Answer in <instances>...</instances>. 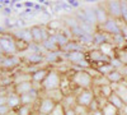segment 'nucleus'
I'll return each instance as SVG.
<instances>
[{"label":"nucleus","instance_id":"1","mask_svg":"<svg viewBox=\"0 0 127 115\" xmlns=\"http://www.w3.org/2000/svg\"><path fill=\"white\" fill-rule=\"evenodd\" d=\"M70 82L74 87L80 90H93L94 87V77L90 74L89 69H76L71 73Z\"/></svg>","mask_w":127,"mask_h":115},{"label":"nucleus","instance_id":"2","mask_svg":"<svg viewBox=\"0 0 127 115\" xmlns=\"http://www.w3.org/2000/svg\"><path fill=\"white\" fill-rule=\"evenodd\" d=\"M61 83H62V76L60 74V72L51 68L46 79L41 85V92L47 93V92L61 90Z\"/></svg>","mask_w":127,"mask_h":115},{"label":"nucleus","instance_id":"3","mask_svg":"<svg viewBox=\"0 0 127 115\" xmlns=\"http://www.w3.org/2000/svg\"><path fill=\"white\" fill-rule=\"evenodd\" d=\"M0 45H1L4 54L6 56H15L19 53L18 46H17V40L13 35L1 33L0 35Z\"/></svg>","mask_w":127,"mask_h":115},{"label":"nucleus","instance_id":"4","mask_svg":"<svg viewBox=\"0 0 127 115\" xmlns=\"http://www.w3.org/2000/svg\"><path fill=\"white\" fill-rule=\"evenodd\" d=\"M75 95H76V105L88 108V109L97 100V95H95L94 90H80Z\"/></svg>","mask_w":127,"mask_h":115},{"label":"nucleus","instance_id":"5","mask_svg":"<svg viewBox=\"0 0 127 115\" xmlns=\"http://www.w3.org/2000/svg\"><path fill=\"white\" fill-rule=\"evenodd\" d=\"M42 95H43V93H42ZM57 104L59 102H56L55 100H52L51 97L43 95L37 104V114L38 115H50L55 110Z\"/></svg>","mask_w":127,"mask_h":115},{"label":"nucleus","instance_id":"6","mask_svg":"<svg viewBox=\"0 0 127 115\" xmlns=\"http://www.w3.org/2000/svg\"><path fill=\"white\" fill-rule=\"evenodd\" d=\"M87 59L92 64V68L95 65L103 64V63H109L111 59L108 56H105L98 47H89L87 50Z\"/></svg>","mask_w":127,"mask_h":115},{"label":"nucleus","instance_id":"7","mask_svg":"<svg viewBox=\"0 0 127 115\" xmlns=\"http://www.w3.org/2000/svg\"><path fill=\"white\" fill-rule=\"evenodd\" d=\"M31 31H32V35H33V42L37 45H41L50 37V32L46 26L33 24V26H31Z\"/></svg>","mask_w":127,"mask_h":115},{"label":"nucleus","instance_id":"8","mask_svg":"<svg viewBox=\"0 0 127 115\" xmlns=\"http://www.w3.org/2000/svg\"><path fill=\"white\" fill-rule=\"evenodd\" d=\"M120 20L121 19H113L109 18L102 27H99V29H102L103 32H105L109 36H116L121 33V26H120Z\"/></svg>","mask_w":127,"mask_h":115},{"label":"nucleus","instance_id":"9","mask_svg":"<svg viewBox=\"0 0 127 115\" xmlns=\"http://www.w3.org/2000/svg\"><path fill=\"white\" fill-rule=\"evenodd\" d=\"M50 67H46V68H37L36 70H33L31 73L32 74V82L36 85V88L41 91V85L43 83V81L46 79L48 72H50Z\"/></svg>","mask_w":127,"mask_h":115},{"label":"nucleus","instance_id":"10","mask_svg":"<svg viewBox=\"0 0 127 115\" xmlns=\"http://www.w3.org/2000/svg\"><path fill=\"white\" fill-rule=\"evenodd\" d=\"M104 6L109 14V18L121 19V0H109V1H105Z\"/></svg>","mask_w":127,"mask_h":115},{"label":"nucleus","instance_id":"11","mask_svg":"<svg viewBox=\"0 0 127 115\" xmlns=\"http://www.w3.org/2000/svg\"><path fill=\"white\" fill-rule=\"evenodd\" d=\"M13 36L22 41V42L27 44V45H31L33 44V35H32V31H31V27H24V28H18L17 31L13 32Z\"/></svg>","mask_w":127,"mask_h":115},{"label":"nucleus","instance_id":"12","mask_svg":"<svg viewBox=\"0 0 127 115\" xmlns=\"http://www.w3.org/2000/svg\"><path fill=\"white\" fill-rule=\"evenodd\" d=\"M94 9H95V15H97V23H98V28L102 27L107 20L109 19V14L105 9L104 4H95L94 5Z\"/></svg>","mask_w":127,"mask_h":115},{"label":"nucleus","instance_id":"13","mask_svg":"<svg viewBox=\"0 0 127 115\" xmlns=\"http://www.w3.org/2000/svg\"><path fill=\"white\" fill-rule=\"evenodd\" d=\"M64 54V58H65L69 63L74 65H78L79 63H81L83 60L87 59V51H72V53H62Z\"/></svg>","mask_w":127,"mask_h":115},{"label":"nucleus","instance_id":"14","mask_svg":"<svg viewBox=\"0 0 127 115\" xmlns=\"http://www.w3.org/2000/svg\"><path fill=\"white\" fill-rule=\"evenodd\" d=\"M105 42H112V36L103 32L102 29H97V32L93 35V47H99Z\"/></svg>","mask_w":127,"mask_h":115},{"label":"nucleus","instance_id":"15","mask_svg":"<svg viewBox=\"0 0 127 115\" xmlns=\"http://www.w3.org/2000/svg\"><path fill=\"white\" fill-rule=\"evenodd\" d=\"M20 61H22V59H19L18 55H15V56L3 55V56H0V68L13 69L14 67H17L18 64H20Z\"/></svg>","mask_w":127,"mask_h":115},{"label":"nucleus","instance_id":"16","mask_svg":"<svg viewBox=\"0 0 127 115\" xmlns=\"http://www.w3.org/2000/svg\"><path fill=\"white\" fill-rule=\"evenodd\" d=\"M36 88V85L32 81H28V82H23V83H19V85H14L13 86V92H15L17 95L22 96V95H26V93L31 92L32 90Z\"/></svg>","mask_w":127,"mask_h":115},{"label":"nucleus","instance_id":"17","mask_svg":"<svg viewBox=\"0 0 127 115\" xmlns=\"http://www.w3.org/2000/svg\"><path fill=\"white\" fill-rule=\"evenodd\" d=\"M6 105L10 110H17L18 108L22 106L20 102V96L17 95L15 92H9L6 93Z\"/></svg>","mask_w":127,"mask_h":115},{"label":"nucleus","instance_id":"18","mask_svg":"<svg viewBox=\"0 0 127 115\" xmlns=\"http://www.w3.org/2000/svg\"><path fill=\"white\" fill-rule=\"evenodd\" d=\"M83 12L85 14V19H87V23L94 26L98 28V23H97V15H95V9L94 5H88V6H84L83 8Z\"/></svg>","mask_w":127,"mask_h":115},{"label":"nucleus","instance_id":"19","mask_svg":"<svg viewBox=\"0 0 127 115\" xmlns=\"http://www.w3.org/2000/svg\"><path fill=\"white\" fill-rule=\"evenodd\" d=\"M23 60L27 63V64L38 65V64H41V63H45V55H43V53H31V54L26 55L23 58Z\"/></svg>","mask_w":127,"mask_h":115},{"label":"nucleus","instance_id":"20","mask_svg":"<svg viewBox=\"0 0 127 115\" xmlns=\"http://www.w3.org/2000/svg\"><path fill=\"white\" fill-rule=\"evenodd\" d=\"M98 49L102 51L105 56H108L109 59L116 58V54H117V47H116L112 42H105V44L100 45Z\"/></svg>","mask_w":127,"mask_h":115},{"label":"nucleus","instance_id":"21","mask_svg":"<svg viewBox=\"0 0 127 115\" xmlns=\"http://www.w3.org/2000/svg\"><path fill=\"white\" fill-rule=\"evenodd\" d=\"M93 68L97 70V73H98L99 76H104V77H107L108 74H111L113 70H116V69L112 67L111 63H103V64L95 65V67H93Z\"/></svg>","mask_w":127,"mask_h":115},{"label":"nucleus","instance_id":"22","mask_svg":"<svg viewBox=\"0 0 127 115\" xmlns=\"http://www.w3.org/2000/svg\"><path fill=\"white\" fill-rule=\"evenodd\" d=\"M109 104H112V105L116 108V109H118L120 111H122L123 109H125V104H123V101H122V99L117 95V93H116V92H113L112 93V95L108 97V100H107Z\"/></svg>","mask_w":127,"mask_h":115},{"label":"nucleus","instance_id":"23","mask_svg":"<svg viewBox=\"0 0 127 115\" xmlns=\"http://www.w3.org/2000/svg\"><path fill=\"white\" fill-rule=\"evenodd\" d=\"M113 88H114V92L122 99L123 104L127 106V87L125 86V83H120V85H112Z\"/></svg>","mask_w":127,"mask_h":115},{"label":"nucleus","instance_id":"24","mask_svg":"<svg viewBox=\"0 0 127 115\" xmlns=\"http://www.w3.org/2000/svg\"><path fill=\"white\" fill-rule=\"evenodd\" d=\"M28 81H32V74H31L29 72L17 73V74H14V77L12 78L13 86L14 85H19V83H23V82H28Z\"/></svg>","mask_w":127,"mask_h":115},{"label":"nucleus","instance_id":"25","mask_svg":"<svg viewBox=\"0 0 127 115\" xmlns=\"http://www.w3.org/2000/svg\"><path fill=\"white\" fill-rule=\"evenodd\" d=\"M107 79L109 81L111 85H120L125 81V77L122 76V73L120 70H113L111 74L107 76Z\"/></svg>","mask_w":127,"mask_h":115},{"label":"nucleus","instance_id":"26","mask_svg":"<svg viewBox=\"0 0 127 115\" xmlns=\"http://www.w3.org/2000/svg\"><path fill=\"white\" fill-rule=\"evenodd\" d=\"M61 104L64 105V108L65 109H72L74 106L76 105V95L74 93V95H71V93H69V95H65L61 101Z\"/></svg>","mask_w":127,"mask_h":115},{"label":"nucleus","instance_id":"27","mask_svg":"<svg viewBox=\"0 0 127 115\" xmlns=\"http://www.w3.org/2000/svg\"><path fill=\"white\" fill-rule=\"evenodd\" d=\"M100 110H102L103 115H120V114H121V111H120L118 109H116L112 104H109L108 101H105V102L103 104L102 108H100Z\"/></svg>","mask_w":127,"mask_h":115},{"label":"nucleus","instance_id":"28","mask_svg":"<svg viewBox=\"0 0 127 115\" xmlns=\"http://www.w3.org/2000/svg\"><path fill=\"white\" fill-rule=\"evenodd\" d=\"M41 47H42V50H43V54L45 53H57V51H61L60 47L50 40H46L45 42H42Z\"/></svg>","mask_w":127,"mask_h":115},{"label":"nucleus","instance_id":"29","mask_svg":"<svg viewBox=\"0 0 127 115\" xmlns=\"http://www.w3.org/2000/svg\"><path fill=\"white\" fill-rule=\"evenodd\" d=\"M61 51H57V53H45V63H47V64H55V63L60 61L62 55Z\"/></svg>","mask_w":127,"mask_h":115},{"label":"nucleus","instance_id":"30","mask_svg":"<svg viewBox=\"0 0 127 115\" xmlns=\"http://www.w3.org/2000/svg\"><path fill=\"white\" fill-rule=\"evenodd\" d=\"M34 113L37 111H34L33 106H29V105H22L15 110V115H33Z\"/></svg>","mask_w":127,"mask_h":115},{"label":"nucleus","instance_id":"31","mask_svg":"<svg viewBox=\"0 0 127 115\" xmlns=\"http://www.w3.org/2000/svg\"><path fill=\"white\" fill-rule=\"evenodd\" d=\"M116 58H117L123 67L127 65V46L126 47H122V49H117V54H116Z\"/></svg>","mask_w":127,"mask_h":115},{"label":"nucleus","instance_id":"32","mask_svg":"<svg viewBox=\"0 0 127 115\" xmlns=\"http://www.w3.org/2000/svg\"><path fill=\"white\" fill-rule=\"evenodd\" d=\"M107 85H111L109 81L107 79V77L104 76H98L94 78V87H102V86H107ZM93 87V88H94Z\"/></svg>","mask_w":127,"mask_h":115},{"label":"nucleus","instance_id":"33","mask_svg":"<svg viewBox=\"0 0 127 115\" xmlns=\"http://www.w3.org/2000/svg\"><path fill=\"white\" fill-rule=\"evenodd\" d=\"M121 19L127 23V0H121Z\"/></svg>","mask_w":127,"mask_h":115},{"label":"nucleus","instance_id":"34","mask_svg":"<svg viewBox=\"0 0 127 115\" xmlns=\"http://www.w3.org/2000/svg\"><path fill=\"white\" fill-rule=\"evenodd\" d=\"M74 110H75L76 115H90V111L88 108H84V106H80V105H75L74 106Z\"/></svg>","mask_w":127,"mask_h":115},{"label":"nucleus","instance_id":"35","mask_svg":"<svg viewBox=\"0 0 127 115\" xmlns=\"http://www.w3.org/2000/svg\"><path fill=\"white\" fill-rule=\"evenodd\" d=\"M65 111H66V109L64 108V105L61 102H59L56 105V108H55V110L52 111L50 115H65Z\"/></svg>","mask_w":127,"mask_h":115},{"label":"nucleus","instance_id":"36","mask_svg":"<svg viewBox=\"0 0 127 115\" xmlns=\"http://www.w3.org/2000/svg\"><path fill=\"white\" fill-rule=\"evenodd\" d=\"M111 64H112V67L116 69V70H121L122 69V67H123V64H122V63L117 59V58H113V59H111Z\"/></svg>","mask_w":127,"mask_h":115},{"label":"nucleus","instance_id":"37","mask_svg":"<svg viewBox=\"0 0 127 115\" xmlns=\"http://www.w3.org/2000/svg\"><path fill=\"white\" fill-rule=\"evenodd\" d=\"M120 26H121V33H122V36L125 37V40L127 41V23L123 22V20L121 19V20H120Z\"/></svg>","mask_w":127,"mask_h":115},{"label":"nucleus","instance_id":"38","mask_svg":"<svg viewBox=\"0 0 127 115\" xmlns=\"http://www.w3.org/2000/svg\"><path fill=\"white\" fill-rule=\"evenodd\" d=\"M10 111L9 108H8V105H0V115H8Z\"/></svg>","mask_w":127,"mask_h":115},{"label":"nucleus","instance_id":"39","mask_svg":"<svg viewBox=\"0 0 127 115\" xmlns=\"http://www.w3.org/2000/svg\"><path fill=\"white\" fill-rule=\"evenodd\" d=\"M120 72L122 73V76L125 77V79H127V65H125V67H122V69H121Z\"/></svg>","mask_w":127,"mask_h":115},{"label":"nucleus","instance_id":"40","mask_svg":"<svg viewBox=\"0 0 127 115\" xmlns=\"http://www.w3.org/2000/svg\"><path fill=\"white\" fill-rule=\"evenodd\" d=\"M65 115H76V113H75V110H74V108L72 109H66Z\"/></svg>","mask_w":127,"mask_h":115},{"label":"nucleus","instance_id":"41","mask_svg":"<svg viewBox=\"0 0 127 115\" xmlns=\"http://www.w3.org/2000/svg\"><path fill=\"white\" fill-rule=\"evenodd\" d=\"M90 115H103L102 110L98 109V110H94V111H90Z\"/></svg>","mask_w":127,"mask_h":115},{"label":"nucleus","instance_id":"42","mask_svg":"<svg viewBox=\"0 0 127 115\" xmlns=\"http://www.w3.org/2000/svg\"><path fill=\"white\" fill-rule=\"evenodd\" d=\"M3 55H5V54H4V50H3L1 45H0V56H3Z\"/></svg>","mask_w":127,"mask_h":115},{"label":"nucleus","instance_id":"43","mask_svg":"<svg viewBox=\"0 0 127 115\" xmlns=\"http://www.w3.org/2000/svg\"><path fill=\"white\" fill-rule=\"evenodd\" d=\"M123 83H125V86L127 87V79H125V81H123Z\"/></svg>","mask_w":127,"mask_h":115},{"label":"nucleus","instance_id":"44","mask_svg":"<svg viewBox=\"0 0 127 115\" xmlns=\"http://www.w3.org/2000/svg\"><path fill=\"white\" fill-rule=\"evenodd\" d=\"M33 115H38V114H37V113H34V114H33Z\"/></svg>","mask_w":127,"mask_h":115},{"label":"nucleus","instance_id":"45","mask_svg":"<svg viewBox=\"0 0 127 115\" xmlns=\"http://www.w3.org/2000/svg\"><path fill=\"white\" fill-rule=\"evenodd\" d=\"M120 115H122V114H120Z\"/></svg>","mask_w":127,"mask_h":115}]
</instances>
